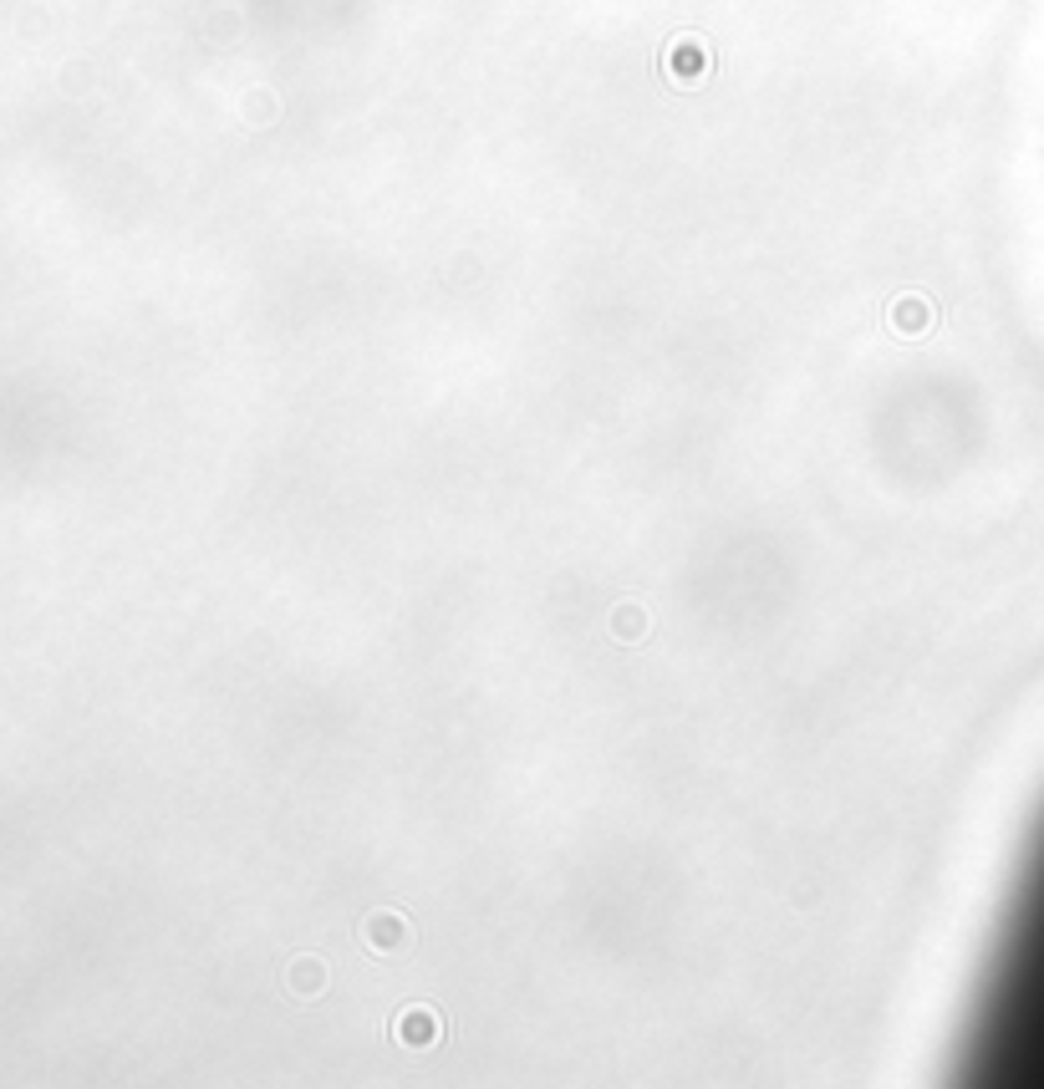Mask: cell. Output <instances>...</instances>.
I'll list each match as a JSON object with an SVG mask.
<instances>
[{
  "instance_id": "6da1fadb",
  "label": "cell",
  "mask_w": 1044,
  "mask_h": 1089,
  "mask_svg": "<svg viewBox=\"0 0 1044 1089\" xmlns=\"http://www.w3.org/2000/svg\"><path fill=\"white\" fill-rule=\"evenodd\" d=\"M963 1064L978 1084L1044 1089V815L978 978Z\"/></svg>"
}]
</instances>
